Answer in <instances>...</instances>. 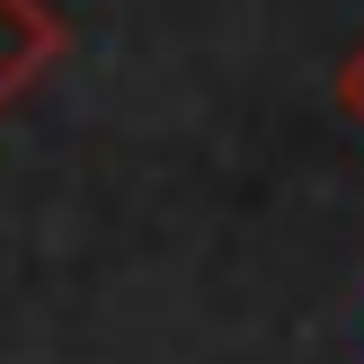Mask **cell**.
I'll use <instances>...</instances> for the list:
<instances>
[{
    "label": "cell",
    "instance_id": "1",
    "mask_svg": "<svg viewBox=\"0 0 364 364\" xmlns=\"http://www.w3.org/2000/svg\"><path fill=\"white\" fill-rule=\"evenodd\" d=\"M347 107H355V116H364V53H355V63H347Z\"/></svg>",
    "mask_w": 364,
    "mask_h": 364
}]
</instances>
